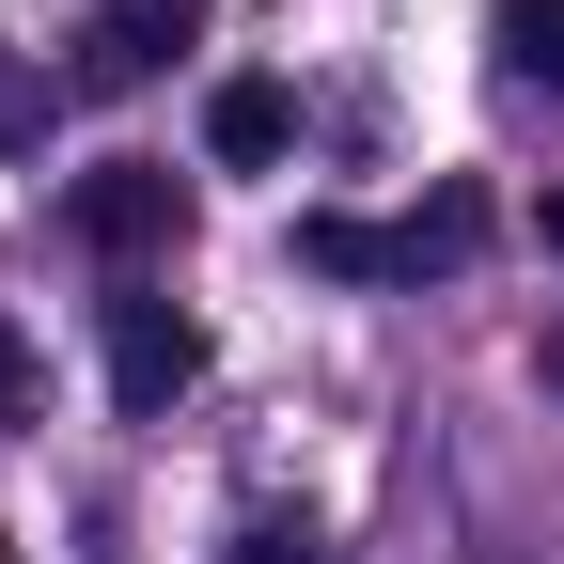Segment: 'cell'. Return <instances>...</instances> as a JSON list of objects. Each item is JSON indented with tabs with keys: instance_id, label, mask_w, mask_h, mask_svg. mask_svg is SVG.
Instances as JSON below:
<instances>
[{
	"instance_id": "obj_1",
	"label": "cell",
	"mask_w": 564,
	"mask_h": 564,
	"mask_svg": "<svg viewBox=\"0 0 564 564\" xmlns=\"http://www.w3.org/2000/svg\"><path fill=\"white\" fill-rule=\"evenodd\" d=\"M63 220H79V251H110V267H158V251L188 236V188H173L158 158H95L79 188H63Z\"/></svg>"
},
{
	"instance_id": "obj_2",
	"label": "cell",
	"mask_w": 564,
	"mask_h": 564,
	"mask_svg": "<svg viewBox=\"0 0 564 564\" xmlns=\"http://www.w3.org/2000/svg\"><path fill=\"white\" fill-rule=\"evenodd\" d=\"M204 17H220V0H95V32H79V95H141L173 47H204Z\"/></svg>"
},
{
	"instance_id": "obj_3",
	"label": "cell",
	"mask_w": 564,
	"mask_h": 564,
	"mask_svg": "<svg viewBox=\"0 0 564 564\" xmlns=\"http://www.w3.org/2000/svg\"><path fill=\"white\" fill-rule=\"evenodd\" d=\"M188 377H204V329H188L173 299H141V282H126V299H110V392H126L141 423H158Z\"/></svg>"
},
{
	"instance_id": "obj_4",
	"label": "cell",
	"mask_w": 564,
	"mask_h": 564,
	"mask_svg": "<svg viewBox=\"0 0 564 564\" xmlns=\"http://www.w3.org/2000/svg\"><path fill=\"white\" fill-rule=\"evenodd\" d=\"M282 141H299V95H282V79H220V95H204V158H220V173H267Z\"/></svg>"
},
{
	"instance_id": "obj_5",
	"label": "cell",
	"mask_w": 564,
	"mask_h": 564,
	"mask_svg": "<svg viewBox=\"0 0 564 564\" xmlns=\"http://www.w3.org/2000/svg\"><path fill=\"white\" fill-rule=\"evenodd\" d=\"M470 251H486V204H470V188H440L423 220H392V282H423V267H470Z\"/></svg>"
},
{
	"instance_id": "obj_6",
	"label": "cell",
	"mask_w": 564,
	"mask_h": 564,
	"mask_svg": "<svg viewBox=\"0 0 564 564\" xmlns=\"http://www.w3.org/2000/svg\"><path fill=\"white\" fill-rule=\"evenodd\" d=\"M299 267H329V282H392V220H299Z\"/></svg>"
},
{
	"instance_id": "obj_7",
	"label": "cell",
	"mask_w": 564,
	"mask_h": 564,
	"mask_svg": "<svg viewBox=\"0 0 564 564\" xmlns=\"http://www.w3.org/2000/svg\"><path fill=\"white\" fill-rule=\"evenodd\" d=\"M502 47H518V79L564 95V0H502Z\"/></svg>"
},
{
	"instance_id": "obj_8",
	"label": "cell",
	"mask_w": 564,
	"mask_h": 564,
	"mask_svg": "<svg viewBox=\"0 0 564 564\" xmlns=\"http://www.w3.org/2000/svg\"><path fill=\"white\" fill-rule=\"evenodd\" d=\"M17 423H47V361H32V329L0 314V440H17Z\"/></svg>"
},
{
	"instance_id": "obj_9",
	"label": "cell",
	"mask_w": 564,
	"mask_h": 564,
	"mask_svg": "<svg viewBox=\"0 0 564 564\" xmlns=\"http://www.w3.org/2000/svg\"><path fill=\"white\" fill-rule=\"evenodd\" d=\"M32 126H47V95H32V79H0V141H32Z\"/></svg>"
},
{
	"instance_id": "obj_10",
	"label": "cell",
	"mask_w": 564,
	"mask_h": 564,
	"mask_svg": "<svg viewBox=\"0 0 564 564\" xmlns=\"http://www.w3.org/2000/svg\"><path fill=\"white\" fill-rule=\"evenodd\" d=\"M549 251H564V188H549Z\"/></svg>"
}]
</instances>
